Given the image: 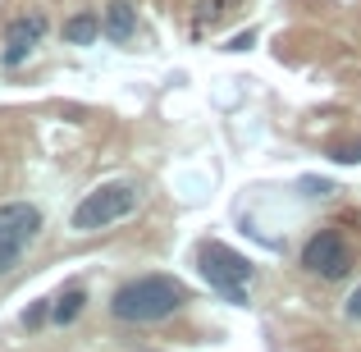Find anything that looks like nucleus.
I'll return each instance as SVG.
<instances>
[{
    "mask_svg": "<svg viewBox=\"0 0 361 352\" xmlns=\"http://www.w3.org/2000/svg\"><path fill=\"white\" fill-rule=\"evenodd\" d=\"M302 265H307L311 274H320V279H343V274L353 270V247L343 243V233L320 229L302 247Z\"/></svg>",
    "mask_w": 361,
    "mask_h": 352,
    "instance_id": "nucleus-4",
    "label": "nucleus"
},
{
    "mask_svg": "<svg viewBox=\"0 0 361 352\" xmlns=\"http://www.w3.org/2000/svg\"><path fill=\"white\" fill-rule=\"evenodd\" d=\"M37 229H42V211L37 206H27V202L0 206V247H23Z\"/></svg>",
    "mask_w": 361,
    "mask_h": 352,
    "instance_id": "nucleus-5",
    "label": "nucleus"
},
{
    "mask_svg": "<svg viewBox=\"0 0 361 352\" xmlns=\"http://www.w3.org/2000/svg\"><path fill=\"white\" fill-rule=\"evenodd\" d=\"M82 302H87V293H82V289H69V293H64V298H55L51 316L60 320V325H69V320H73V316H78V311H82Z\"/></svg>",
    "mask_w": 361,
    "mask_h": 352,
    "instance_id": "nucleus-9",
    "label": "nucleus"
},
{
    "mask_svg": "<svg viewBox=\"0 0 361 352\" xmlns=\"http://www.w3.org/2000/svg\"><path fill=\"white\" fill-rule=\"evenodd\" d=\"M197 265H202L206 284L215 293H224L229 302H247V284H252V265L224 243H202L197 247Z\"/></svg>",
    "mask_w": 361,
    "mask_h": 352,
    "instance_id": "nucleus-3",
    "label": "nucleus"
},
{
    "mask_svg": "<svg viewBox=\"0 0 361 352\" xmlns=\"http://www.w3.org/2000/svg\"><path fill=\"white\" fill-rule=\"evenodd\" d=\"M101 28H106V37H115V42H128V37L137 32V9H133L128 0H110L106 14H101Z\"/></svg>",
    "mask_w": 361,
    "mask_h": 352,
    "instance_id": "nucleus-7",
    "label": "nucleus"
},
{
    "mask_svg": "<svg viewBox=\"0 0 361 352\" xmlns=\"http://www.w3.org/2000/svg\"><path fill=\"white\" fill-rule=\"evenodd\" d=\"M18 252H23V247H0V274L18 265Z\"/></svg>",
    "mask_w": 361,
    "mask_h": 352,
    "instance_id": "nucleus-10",
    "label": "nucleus"
},
{
    "mask_svg": "<svg viewBox=\"0 0 361 352\" xmlns=\"http://www.w3.org/2000/svg\"><path fill=\"white\" fill-rule=\"evenodd\" d=\"M343 311H348V320H361V289L353 293V298H348V307H343Z\"/></svg>",
    "mask_w": 361,
    "mask_h": 352,
    "instance_id": "nucleus-12",
    "label": "nucleus"
},
{
    "mask_svg": "<svg viewBox=\"0 0 361 352\" xmlns=\"http://www.w3.org/2000/svg\"><path fill=\"white\" fill-rule=\"evenodd\" d=\"M334 160H343V165H353V160H361V147H338Z\"/></svg>",
    "mask_w": 361,
    "mask_h": 352,
    "instance_id": "nucleus-11",
    "label": "nucleus"
},
{
    "mask_svg": "<svg viewBox=\"0 0 361 352\" xmlns=\"http://www.w3.org/2000/svg\"><path fill=\"white\" fill-rule=\"evenodd\" d=\"M97 32H101V18L92 14V9H82V14H73L69 23H64V42H73V46L97 42Z\"/></svg>",
    "mask_w": 361,
    "mask_h": 352,
    "instance_id": "nucleus-8",
    "label": "nucleus"
},
{
    "mask_svg": "<svg viewBox=\"0 0 361 352\" xmlns=\"http://www.w3.org/2000/svg\"><path fill=\"white\" fill-rule=\"evenodd\" d=\"M183 302H188V289L174 274H142V279H128L110 298V311L119 320H133V325H151V320L174 316Z\"/></svg>",
    "mask_w": 361,
    "mask_h": 352,
    "instance_id": "nucleus-1",
    "label": "nucleus"
},
{
    "mask_svg": "<svg viewBox=\"0 0 361 352\" xmlns=\"http://www.w3.org/2000/svg\"><path fill=\"white\" fill-rule=\"evenodd\" d=\"M137 197H142L137 183H101L97 193H87L78 202V211H73V229H78V233L106 229V224H115V220H123V215L137 211Z\"/></svg>",
    "mask_w": 361,
    "mask_h": 352,
    "instance_id": "nucleus-2",
    "label": "nucleus"
},
{
    "mask_svg": "<svg viewBox=\"0 0 361 352\" xmlns=\"http://www.w3.org/2000/svg\"><path fill=\"white\" fill-rule=\"evenodd\" d=\"M42 32H46V18L42 14L14 18V23H9V37H5V69H18V64L32 55V46L42 42Z\"/></svg>",
    "mask_w": 361,
    "mask_h": 352,
    "instance_id": "nucleus-6",
    "label": "nucleus"
}]
</instances>
